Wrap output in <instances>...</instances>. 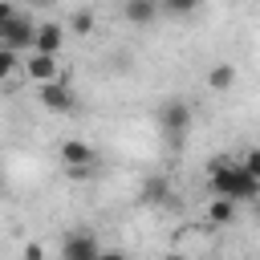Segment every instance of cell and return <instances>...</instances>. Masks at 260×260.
Masks as SVG:
<instances>
[{
	"mask_svg": "<svg viewBox=\"0 0 260 260\" xmlns=\"http://www.w3.org/2000/svg\"><path fill=\"white\" fill-rule=\"evenodd\" d=\"M207 187H211V195H228V199H236V203L260 199V179L248 175V171L240 167V158H228V154L207 158Z\"/></svg>",
	"mask_w": 260,
	"mask_h": 260,
	"instance_id": "cell-1",
	"label": "cell"
},
{
	"mask_svg": "<svg viewBox=\"0 0 260 260\" xmlns=\"http://www.w3.org/2000/svg\"><path fill=\"white\" fill-rule=\"evenodd\" d=\"M158 130L179 146V142H183V134L191 130V106H187L183 98H167V102L158 106Z\"/></svg>",
	"mask_w": 260,
	"mask_h": 260,
	"instance_id": "cell-2",
	"label": "cell"
},
{
	"mask_svg": "<svg viewBox=\"0 0 260 260\" xmlns=\"http://www.w3.org/2000/svg\"><path fill=\"white\" fill-rule=\"evenodd\" d=\"M37 102H41L49 114H73L77 98H73V89H69V73L61 69V77H53V81H41V89H37Z\"/></svg>",
	"mask_w": 260,
	"mask_h": 260,
	"instance_id": "cell-3",
	"label": "cell"
},
{
	"mask_svg": "<svg viewBox=\"0 0 260 260\" xmlns=\"http://www.w3.org/2000/svg\"><path fill=\"white\" fill-rule=\"evenodd\" d=\"M32 32H37L32 16L12 12V16L0 24V45H8V49H16V53H28V49H32Z\"/></svg>",
	"mask_w": 260,
	"mask_h": 260,
	"instance_id": "cell-4",
	"label": "cell"
},
{
	"mask_svg": "<svg viewBox=\"0 0 260 260\" xmlns=\"http://www.w3.org/2000/svg\"><path fill=\"white\" fill-rule=\"evenodd\" d=\"M24 73H28V81H53V77H61V65H57V53H41V49H28V61L20 65Z\"/></svg>",
	"mask_w": 260,
	"mask_h": 260,
	"instance_id": "cell-5",
	"label": "cell"
},
{
	"mask_svg": "<svg viewBox=\"0 0 260 260\" xmlns=\"http://www.w3.org/2000/svg\"><path fill=\"white\" fill-rule=\"evenodd\" d=\"M61 256H65V260H98V256H102V244H98V236H89V232H73V236H65Z\"/></svg>",
	"mask_w": 260,
	"mask_h": 260,
	"instance_id": "cell-6",
	"label": "cell"
},
{
	"mask_svg": "<svg viewBox=\"0 0 260 260\" xmlns=\"http://www.w3.org/2000/svg\"><path fill=\"white\" fill-rule=\"evenodd\" d=\"M32 49H41V53H61V49H65V24H57V20L37 24V32H32Z\"/></svg>",
	"mask_w": 260,
	"mask_h": 260,
	"instance_id": "cell-7",
	"label": "cell"
},
{
	"mask_svg": "<svg viewBox=\"0 0 260 260\" xmlns=\"http://www.w3.org/2000/svg\"><path fill=\"white\" fill-rule=\"evenodd\" d=\"M57 154H61L65 167H93V162H98V150H93L89 142H77V138H65Z\"/></svg>",
	"mask_w": 260,
	"mask_h": 260,
	"instance_id": "cell-8",
	"label": "cell"
},
{
	"mask_svg": "<svg viewBox=\"0 0 260 260\" xmlns=\"http://www.w3.org/2000/svg\"><path fill=\"white\" fill-rule=\"evenodd\" d=\"M207 223H211V228H232V223H236V199L211 195V203H207Z\"/></svg>",
	"mask_w": 260,
	"mask_h": 260,
	"instance_id": "cell-9",
	"label": "cell"
},
{
	"mask_svg": "<svg viewBox=\"0 0 260 260\" xmlns=\"http://www.w3.org/2000/svg\"><path fill=\"white\" fill-rule=\"evenodd\" d=\"M122 16H126L130 24H150V20L158 16V0H126V4H122Z\"/></svg>",
	"mask_w": 260,
	"mask_h": 260,
	"instance_id": "cell-10",
	"label": "cell"
},
{
	"mask_svg": "<svg viewBox=\"0 0 260 260\" xmlns=\"http://www.w3.org/2000/svg\"><path fill=\"white\" fill-rule=\"evenodd\" d=\"M207 85H211L215 93H223V89H232V85H236V65H228V61H219V65H211V69H207Z\"/></svg>",
	"mask_w": 260,
	"mask_h": 260,
	"instance_id": "cell-11",
	"label": "cell"
},
{
	"mask_svg": "<svg viewBox=\"0 0 260 260\" xmlns=\"http://www.w3.org/2000/svg\"><path fill=\"white\" fill-rule=\"evenodd\" d=\"M142 203H150V207L171 203V183H167V179H146V183H142Z\"/></svg>",
	"mask_w": 260,
	"mask_h": 260,
	"instance_id": "cell-12",
	"label": "cell"
},
{
	"mask_svg": "<svg viewBox=\"0 0 260 260\" xmlns=\"http://www.w3.org/2000/svg\"><path fill=\"white\" fill-rule=\"evenodd\" d=\"M199 4L203 0H158V8L167 16H191V12H199Z\"/></svg>",
	"mask_w": 260,
	"mask_h": 260,
	"instance_id": "cell-13",
	"label": "cell"
},
{
	"mask_svg": "<svg viewBox=\"0 0 260 260\" xmlns=\"http://www.w3.org/2000/svg\"><path fill=\"white\" fill-rule=\"evenodd\" d=\"M65 32H73V37H89V32H93V12H89V8L73 12V20H69V28H65Z\"/></svg>",
	"mask_w": 260,
	"mask_h": 260,
	"instance_id": "cell-14",
	"label": "cell"
},
{
	"mask_svg": "<svg viewBox=\"0 0 260 260\" xmlns=\"http://www.w3.org/2000/svg\"><path fill=\"white\" fill-rule=\"evenodd\" d=\"M16 65H20V57H16V49H8V45H0V81H8V77L16 73Z\"/></svg>",
	"mask_w": 260,
	"mask_h": 260,
	"instance_id": "cell-15",
	"label": "cell"
},
{
	"mask_svg": "<svg viewBox=\"0 0 260 260\" xmlns=\"http://www.w3.org/2000/svg\"><path fill=\"white\" fill-rule=\"evenodd\" d=\"M240 167H244L248 175H256V179H260V146H252V150H244V158H240Z\"/></svg>",
	"mask_w": 260,
	"mask_h": 260,
	"instance_id": "cell-16",
	"label": "cell"
},
{
	"mask_svg": "<svg viewBox=\"0 0 260 260\" xmlns=\"http://www.w3.org/2000/svg\"><path fill=\"white\" fill-rule=\"evenodd\" d=\"M12 12H16V8H12V0H0V24H4Z\"/></svg>",
	"mask_w": 260,
	"mask_h": 260,
	"instance_id": "cell-17",
	"label": "cell"
},
{
	"mask_svg": "<svg viewBox=\"0 0 260 260\" xmlns=\"http://www.w3.org/2000/svg\"><path fill=\"white\" fill-rule=\"evenodd\" d=\"M24 256H32V260H37V256H45V248H41V244H24Z\"/></svg>",
	"mask_w": 260,
	"mask_h": 260,
	"instance_id": "cell-18",
	"label": "cell"
},
{
	"mask_svg": "<svg viewBox=\"0 0 260 260\" xmlns=\"http://www.w3.org/2000/svg\"><path fill=\"white\" fill-rule=\"evenodd\" d=\"M32 4H37V8H45V4H53V0H32Z\"/></svg>",
	"mask_w": 260,
	"mask_h": 260,
	"instance_id": "cell-19",
	"label": "cell"
},
{
	"mask_svg": "<svg viewBox=\"0 0 260 260\" xmlns=\"http://www.w3.org/2000/svg\"><path fill=\"white\" fill-rule=\"evenodd\" d=\"M0 191H4V175H0Z\"/></svg>",
	"mask_w": 260,
	"mask_h": 260,
	"instance_id": "cell-20",
	"label": "cell"
}]
</instances>
